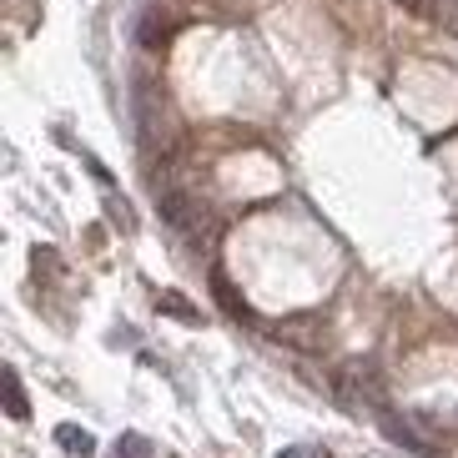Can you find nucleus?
Listing matches in <instances>:
<instances>
[{"label": "nucleus", "instance_id": "nucleus-1", "mask_svg": "<svg viewBox=\"0 0 458 458\" xmlns=\"http://www.w3.org/2000/svg\"><path fill=\"white\" fill-rule=\"evenodd\" d=\"M337 393H343V403L383 408V373H377L373 358H352V363L337 368Z\"/></svg>", "mask_w": 458, "mask_h": 458}, {"label": "nucleus", "instance_id": "nucleus-2", "mask_svg": "<svg viewBox=\"0 0 458 458\" xmlns=\"http://www.w3.org/2000/svg\"><path fill=\"white\" fill-rule=\"evenodd\" d=\"M157 212H162V222H172V227H191V222H197V202L176 187L157 191Z\"/></svg>", "mask_w": 458, "mask_h": 458}, {"label": "nucleus", "instance_id": "nucleus-3", "mask_svg": "<svg viewBox=\"0 0 458 458\" xmlns=\"http://www.w3.org/2000/svg\"><path fill=\"white\" fill-rule=\"evenodd\" d=\"M383 433H388L393 444L413 448V454H423V458H433V454H438V444H428V438H418V428L408 423V418H393V413H383Z\"/></svg>", "mask_w": 458, "mask_h": 458}, {"label": "nucleus", "instance_id": "nucleus-4", "mask_svg": "<svg viewBox=\"0 0 458 458\" xmlns=\"http://www.w3.org/2000/svg\"><path fill=\"white\" fill-rule=\"evenodd\" d=\"M398 5L418 21H454L458 26V0H398Z\"/></svg>", "mask_w": 458, "mask_h": 458}, {"label": "nucleus", "instance_id": "nucleus-5", "mask_svg": "<svg viewBox=\"0 0 458 458\" xmlns=\"http://www.w3.org/2000/svg\"><path fill=\"white\" fill-rule=\"evenodd\" d=\"M55 444L66 448V454H76V458H91L96 454V438L86 428H76V423H61V428H55Z\"/></svg>", "mask_w": 458, "mask_h": 458}, {"label": "nucleus", "instance_id": "nucleus-6", "mask_svg": "<svg viewBox=\"0 0 458 458\" xmlns=\"http://www.w3.org/2000/svg\"><path fill=\"white\" fill-rule=\"evenodd\" d=\"M5 413H11L15 423H26V418H30L26 388H21V373H15V368H5Z\"/></svg>", "mask_w": 458, "mask_h": 458}, {"label": "nucleus", "instance_id": "nucleus-7", "mask_svg": "<svg viewBox=\"0 0 458 458\" xmlns=\"http://www.w3.org/2000/svg\"><path fill=\"white\" fill-rule=\"evenodd\" d=\"M166 36H172V30H166V21L157 11H147L141 15V30H136V41L147 46V51H157V46H166Z\"/></svg>", "mask_w": 458, "mask_h": 458}, {"label": "nucleus", "instance_id": "nucleus-8", "mask_svg": "<svg viewBox=\"0 0 458 458\" xmlns=\"http://www.w3.org/2000/svg\"><path fill=\"white\" fill-rule=\"evenodd\" d=\"M111 458H151V438L147 433H122L116 448H111Z\"/></svg>", "mask_w": 458, "mask_h": 458}, {"label": "nucleus", "instance_id": "nucleus-9", "mask_svg": "<svg viewBox=\"0 0 458 458\" xmlns=\"http://www.w3.org/2000/svg\"><path fill=\"white\" fill-rule=\"evenodd\" d=\"M212 293H216V302L227 308V318H252V312H247V302L227 287V277H212Z\"/></svg>", "mask_w": 458, "mask_h": 458}, {"label": "nucleus", "instance_id": "nucleus-10", "mask_svg": "<svg viewBox=\"0 0 458 458\" xmlns=\"http://www.w3.org/2000/svg\"><path fill=\"white\" fill-rule=\"evenodd\" d=\"M157 308H166L172 318H182V323H197V308H191L187 297H176V293H162L157 297Z\"/></svg>", "mask_w": 458, "mask_h": 458}, {"label": "nucleus", "instance_id": "nucleus-11", "mask_svg": "<svg viewBox=\"0 0 458 458\" xmlns=\"http://www.w3.org/2000/svg\"><path fill=\"white\" fill-rule=\"evenodd\" d=\"M277 458H327V448H283Z\"/></svg>", "mask_w": 458, "mask_h": 458}]
</instances>
